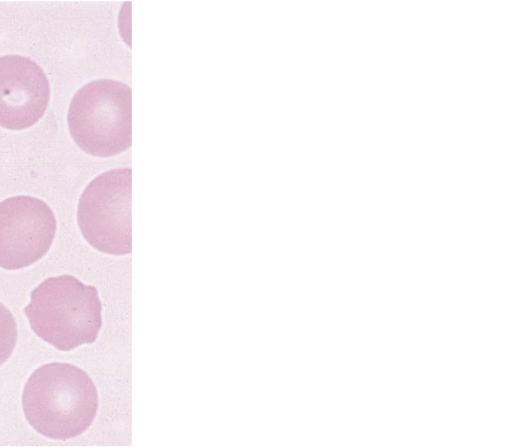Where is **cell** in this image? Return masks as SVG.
Listing matches in <instances>:
<instances>
[{
  "label": "cell",
  "instance_id": "6da1fadb",
  "mask_svg": "<svg viewBox=\"0 0 512 447\" xmlns=\"http://www.w3.org/2000/svg\"><path fill=\"white\" fill-rule=\"evenodd\" d=\"M22 406L27 421L37 432L65 440L80 435L92 424L98 394L82 369L53 362L37 368L29 377Z\"/></svg>",
  "mask_w": 512,
  "mask_h": 447
},
{
  "label": "cell",
  "instance_id": "7a4b0ae2",
  "mask_svg": "<svg viewBox=\"0 0 512 447\" xmlns=\"http://www.w3.org/2000/svg\"><path fill=\"white\" fill-rule=\"evenodd\" d=\"M24 312L34 333L61 351L93 343L102 326L96 287L72 275L51 277L30 294Z\"/></svg>",
  "mask_w": 512,
  "mask_h": 447
},
{
  "label": "cell",
  "instance_id": "3957f363",
  "mask_svg": "<svg viewBox=\"0 0 512 447\" xmlns=\"http://www.w3.org/2000/svg\"><path fill=\"white\" fill-rule=\"evenodd\" d=\"M74 142L86 153L110 157L131 146V89L111 80L92 81L73 96L67 115Z\"/></svg>",
  "mask_w": 512,
  "mask_h": 447
},
{
  "label": "cell",
  "instance_id": "277c9868",
  "mask_svg": "<svg viewBox=\"0 0 512 447\" xmlns=\"http://www.w3.org/2000/svg\"><path fill=\"white\" fill-rule=\"evenodd\" d=\"M130 168L106 171L83 191L77 221L85 240L97 250L111 255L132 251Z\"/></svg>",
  "mask_w": 512,
  "mask_h": 447
},
{
  "label": "cell",
  "instance_id": "5b68a950",
  "mask_svg": "<svg viewBox=\"0 0 512 447\" xmlns=\"http://www.w3.org/2000/svg\"><path fill=\"white\" fill-rule=\"evenodd\" d=\"M56 219L51 208L32 196L0 203V267L15 270L40 260L51 247Z\"/></svg>",
  "mask_w": 512,
  "mask_h": 447
},
{
  "label": "cell",
  "instance_id": "8992f818",
  "mask_svg": "<svg viewBox=\"0 0 512 447\" xmlns=\"http://www.w3.org/2000/svg\"><path fill=\"white\" fill-rule=\"evenodd\" d=\"M49 98V81L36 62L19 55L0 57V126H32L45 113Z\"/></svg>",
  "mask_w": 512,
  "mask_h": 447
},
{
  "label": "cell",
  "instance_id": "52a82bcc",
  "mask_svg": "<svg viewBox=\"0 0 512 447\" xmlns=\"http://www.w3.org/2000/svg\"><path fill=\"white\" fill-rule=\"evenodd\" d=\"M17 341V326L11 312L0 303V365L12 354Z\"/></svg>",
  "mask_w": 512,
  "mask_h": 447
}]
</instances>
